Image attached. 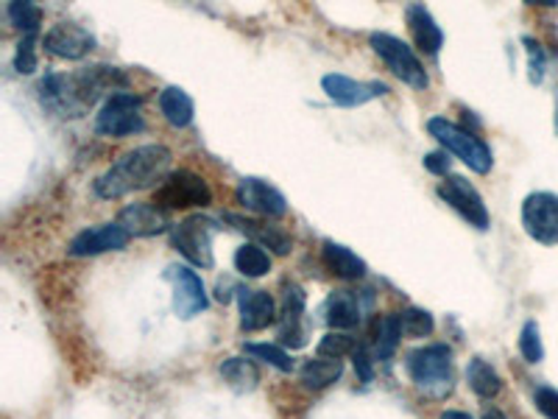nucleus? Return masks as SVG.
<instances>
[{
    "instance_id": "obj_23",
    "label": "nucleus",
    "mask_w": 558,
    "mask_h": 419,
    "mask_svg": "<svg viewBox=\"0 0 558 419\" xmlns=\"http://www.w3.org/2000/svg\"><path fill=\"white\" fill-rule=\"evenodd\" d=\"M159 109L166 115V121L171 123L173 129H184L193 123V115H196V107H193V98L184 93L182 87H166L159 93Z\"/></svg>"
},
{
    "instance_id": "obj_35",
    "label": "nucleus",
    "mask_w": 558,
    "mask_h": 419,
    "mask_svg": "<svg viewBox=\"0 0 558 419\" xmlns=\"http://www.w3.org/2000/svg\"><path fill=\"white\" fill-rule=\"evenodd\" d=\"M525 45H527V68H531V82L542 84V79H545V73H547L545 51H542V45L533 43L531 37H525Z\"/></svg>"
},
{
    "instance_id": "obj_16",
    "label": "nucleus",
    "mask_w": 558,
    "mask_h": 419,
    "mask_svg": "<svg viewBox=\"0 0 558 419\" xmlns=\"http://www.w3.org/2000/svg\"><path fill=\"white\" fill-rule=\"evenodd\" d=\"M45 51L59 59H82L96 48V37L76 23H59L43 39Z\"/></svg>"
},
{
    "instance_id": "obj_41",
    "label": "nucleus",
    "mask_w": 558,
    "mask_h": 419,
    "mask_svg": "<svg viewBox=\"0 0 558 419\" xmlns=\"http://www.w3.org/2000/svg\"><path fill=\"white\" fill-rule=\"evenodd\" d=\"M556 129H558V109H556Z\"/></svg>"
},
{
    "instance_id": "obj_9",
    "label": "nucleus",
    "mask_w": 558,
    "mask_h": 419,
    "mask_svg": "<svg viewBox=\"0 0 558 419\" xmlns=\"http://www.w3.org/2000/svg\"><path fill=\"white\" fill-rule=\"evenodd\" d=\"M522 227L533 241L556 247L558 243V196L556 193H531L522 202Z\"/></svg>"
},
{
    "instance_id": "obj_24",
    "label": "nucleus",
    "mask_w": 558,
    "mask_h": 419,
    "mask_svg": "<svg viewBox=\"0 0 558 419\" xmlns=\"http://www.w3.org/2000/svg\"><path fill=\"white\" fill-rule=\"evenodd\" d=\"M372 352L375 358L380 361H388V358L397 352L400 347V338H402V327H400V316L397 313H388V316L377 319L375 327H372Z\"/></svg>"
},
{
    "instance_id": "obj_30",
    "label": "nucleus",
    "mask_w": 558,
    "mask_h": 419,
    "mask_svg": "<svg viewBox=\"0 0 558 419\" xmlns=\"http://www.w3.org/2000/svg\"><path fill=\"white\" fill-rule=\"evenodd\" d=\"M9 20H12L14 26H17L20 32L28 37V34L39 32V23H43V12H39L34 3H28V0H14V3H9Z\"/></svg>"
},
{
    "instance_id": "obj_17",
    "label": "nucleus",
    "mask_w": 558,
    "mask_h": 419,
    "mask_svg": "<svg viewBox=\"0 0 558 419\" xmlns=\"http://www.w3.org/2000/svg\"><path fill=\"white\" fill-rule=\"evenodd\" d=\"M118 224H121L132 238L159 236V232H166V229L171 227V224H168V216L157 207V204H129L121 216H118Z\"/></svg>"
},
{
    "instance_id": "obj_37",
    "label": "nucleus",
    "mask_w": 558,
    "mask_h": 419,
    "mask_svg": "<svg viewBox=\"0 0 558 419\" xmlns=\"http://www.w3.org/2000/svg\"><path fill=\"white\" fill-rule=\"evenodd\" d=\"M533 400H536V408L545 414L547 419H558V392L550 386H539L536 394H533Z\"/></svg>"
},
{
    "instance_id": "obj_38",
    "label": "nucleus",
    "mask_w": 558,
    "mask_h": 419,
    "mask_svg": "<svg viewBox=\"0 0 558 419\" xmlns=\"http://www.w3.org/2000/svg\"><path fill=\"white\" fill-rule=\"evenodd\" d=\"M425 168L430 173H441V177H445V173L450 171V159H447L445 152H433L425 157Z\"/></svg>"
},
{
    "instance_id": "obj_26",
    "label": "nucleus",
    "mask_w": 558,
    "mask_h": 419,
    "mask_svg": "<svg viewBox=\"0 0 558 419\" xmlns=\"http://www.w3.org/2000/svg\"><path fill=\"white\" fill-rule=\"evenodd\" d=\"M466 381H470L472 392H475L477 397H483V400L497 397L502 388L500 375H497L495 369H492V363H486L483 358H472L470 369H466Z\"/></svg>"
},
{
    "instance_id": "obj_14",
    "label": "nucleus",
    "mask_w": 558,
    "mask_h": 419,
    "mask_svg": "<svg viewBox=\"0 0 558 419\" xmlns=\"http://www.w3.org/2000/svg\"><path fill=\"white\" fill-rule=\"evenodd\" d=\"M238 204H243L246 210L257 213L263 218H282L288 216V202L286 196L274 188V184L263 182L257 177H246L238 184Z\"/></svg>"
},
{
    "instance_id": "obj_33",
    "label": "nucleus",
    "mask_w": 558,
    "mask_h": 419,
    "mask_svg": "<svg viewBox=\"0 0 558 419\" xmlns=\"http://www.w3.org/2000/svg\"><path fill=\"white\" fill-rule=\"evenodd\" d=\"M520 352L527 363H539L545 358V347H542V333L536 322H525L520 333Z\"/></svg>"
},
{
    "instance_id": "obj_29",
    "label": "nucleus",
    "mask_w": 558,
    "mask_h": 419,
    "mask_svg": "<svg viewBox=\"0 0 558 419\" xmlns=\"http://www.w3.org/2000/svg\"><path fill=\"white\" fill-rule=\"evenodd\" d=\"M355 349H357V338H352L349 333H341V331L327 333V336L318 342V356L336 358V361H341V358L347 356H355Z\"/></svg>"
},
{
    "instance_id": "obj_3",
    "label": "nucleus",
    "mask_w": 558,
    "mask_h": 419,
    "mask_svg": "<svg viewBox=\"0 0 558 419\" xmlns=\"http://www.w3.org/2000/svg\"><path fill=\"white\" fill-rule=\"evenodd\" d=\"M405 369L413 386L430 397H447L456 386L452 349L447 344H427V347L411 349L405 356Z\"/></svg>"
},
{
    "instance_id": "obj_28",
    "label": "nucleus",
    "mask_w": 558,
    "mask_h": 419,
    "mask_svg": "<svg viewBox=\"0 0 558 419\" xmlns=\"http://www.w3.org/2000/svg\"><path fill=\"white\" fill-rule=\"evenodd\" d=\"M235 268L243 277H266L271 272V258L260 243H243L235 252Z\"/></svg>"
},
{
    "instance_id": "obj_20",
    "label": "nucleus",
    "mask_w": 558,
    "mask_h": 419,
    "mask_svg": "<svg viewBox=\"0 0 558 419\" xmlns=\"http://www.w3.org/2000/svg\"><path fill=\"white\" fill-rule=\"evenodd\" d=\"M324 316L332 331H352L363 319V302L355 291H332L324 306Z\"/></svg>"
},
{
    "instance_id": "obj_40",
    "label": "nucleus",
    "mask_w": 558,
    "mask_h": 419,
    "mask_svg": "<svg viewBox=\"0 0 558 419\" xmlns=\"http://www.w3.org/2000/svg\"><path fill=\"white\" fill-rule=\"evenodd\" d=\"M483 419H506V414L497 411V408H488V411L483 414Z\"/></svg>"
},
{
    "instance_id": "obj_19",
    "label": "nucleus",
    "mask_w": 558,
    "mask_h": 419,
    "mask_svg": "<svg viewBox=\"0 0 558 419\" xmlns=\"http://www.w3.org/2000/svg\"><path fill=\"white\" fill-rule=\"evenodd\" d=\"M238 306H241V327L246 333L266 331L268 324L277 322V306L266 291H246L238 294Z\"/></svg>"
},
{
    "instance_id": "obj_5",
    "label": "nucleus",
    "mask_w": 558,
    "mask_h": 419,
    "mask_svg": "<svg viewBox=\"0 0 558 419\" xmlns=\"http://www.w3.org/2000/svg\"><path fill=\"white\" fill-rule=\"evenodd\" d=\"M368 43H372L377 57L388 64V70H391L393 76L402 79L408 87L425 89L427 84H430L425 64H422V59L416 57V51H413L405 39L393 37V34H386V32H375L372 37H368Z\"/></svg>"
},
{
    "instance_id": "obj_32",
    "label": "nucleus",
    "mask_w": 558,
    "mask_h": 419,
    "mask_svg": "<svg viewBox=\"0 0 558 419\" xmlns=\"http://www.w3.org/2000/svg\"><path fill=\"white\" fill-rule=\"evenodd\" d=\"M246 352L252 358H257V361L271 363V367H277L279 372H291L293 369L291 356H288L282 347H277V344H246Z\"/></svg>"
},
{
    "instance_id": "obj_11",
    "label": "nucleus",
    "mask_w": 558,
    "mask_h": 419,
    "mask_svg": "<svg viewBox=\"0 0 558 419\" xmlns=\"http://www.w3.org/2000/svg\"><path fill=\"white\" fill-rule=\"evenodd\" d=\"M166 279L173 286V311L179 319H193L207 308V291L193 268L168 266Z\"/></svg>"
},
{
    "instance_id": "obj_7",
    "label": "nucleus",
    "mask_w": 558,
    "mask_h": 419,
    "mask_svg": "<svg viewBox=\"0 0 558 419\" xmlns=\"http://www.w3.org/2000/svg\"><path fill=\"white\" fill-rule=\"evenodd\" d=\"M154 204L162 213L166 210H191V207H207L213 204V191L198 173L193 171H177L166 177V182L159 184L154 193Z\"/></svg>"
},
{
    "instance_id": "obj_13",
    "label": "nucleus",
    "mask_w": 558,
    "mask_h": 419,
    "mask_svg": "<svg viewBox=\"0 0 558 419\" xmlns=\"http://www.w3.org/2000/svg\"><path fill=\"white\" fill-rule=\"evenodd\" d=\"M129 232L121 227V224H98V227H89L84 232H78L73 241H70L68 252L73 258H93V254L104 252H121L129 243Z\"/></svg>"
},
{
    "instance_id": "obj_36",
    "label": "nucleus",
    "mask_w": 558,
    "mask_h": 419,
    "mask_svg": "<svg viewBox=\"0 0 558 419\" xmlns=\"http://www.w3.org/2000/svg\"><path fill=\"white\" fill-rule=\"evenodd\" d=\"M355 372L357 378H361V383H372V378H375V367H372V358H375V352L366 347V344H357L355 349Z\"/></svg>"
},
{
    "instance_id": "obj_10",
    "label": "nucleus",
    "mask_w": 558,
    "mask_h": 419,
    "mask_svg": "<svg viewBox=\"0 0 558 419\" xmlns=\"http://www.w3.org/2000/svg\"><path fill=\"white\" fill-rule=\"evenodd\" d=\"M438 196L445 199L458 216L466 218L481 232H486L488 224H492L486 204H483V196L477 193L475 184H470L463 177H445V182L438 184Z\"/></svg>"
},
{
    "instance_id": "obj_31",
    "label": "nucleus",
    "mask_w": 558,
    "mask_h": 419,
    "mask_svg": "<svg viewBox=\"0 0 558 419\" xmlns=\"http://www.w3.org/2000/svg\"><path fill=\"white\" fill-rule=\"evenodd\" d=\"M397 316H400L402 336H411V338L430 336L433 327H436V322H433L430 313L422 311V308H405V311L397 313Z\"/></svg>"
},
{
    "instance_id": "obj_18",
    "label": "nucleus",
    "mask_w": 558,
    "mask_h": 419,
    "mask_svg": "<svg viewBox=\"0 0 558 419\" xmlns=\"http://www.w3.org/2000/svg\"><path fill=\"white\" fill-rule=\"evenodd\" d=\"M223 222L232 224L238 232H243V236L252 238V243H260L263 249L268 247L271 252H277V254L291 252L293 241L279 227H271V224H263V222H254V218H246V216H235V213H227V216H223Z\"/></svg>"
},
{
    "instance_id": "obj_12",
    "label": "nucleus",
    "mask_w": 558,
    "mask_h": 419,
    "mask_svg": "<svg viewBox=\"0 0 558 419\" xmlns=\"http://www.w3.org/2000/svg\"><path fill=\"white\" fill-rule=\"evenodd\" d=\"M305 288L296 283H282V306H279V344L291 349H302L307 344L305 327Z\"/></svg>"
},
{
    "instance_id": "obj_39",
    "label": "nucleus",
    "mask_w": 558,
    "mask_h": 419,
    "mask_svg": "<svg viewBox=\"0 0 558 419\" xmlns=\"http://www.w3.org/2000/svg\"><path fill=\"white\" fill-rule=\"evenodd\" d=\"M441 419H472L470 414H463V411H445L441 414Z\"/></svg>"
},
{
    "instance_id": "obj_34",
    "label": "nucleus",
    "mask_w": 558,
    "mask_h": 419,
    "mask_svg": "<svg viewBox=\"0 0 558 419\" xmlns=\"http://www.w3.org/2000/svg\"><path fill=\"white\" fill-rule=\"evenodd\" d=\"M37 34H28V37L20 39L17 45V53H14V68H17V73H23V76H28V73H34L37 70Z\"/></svg>"
},
{
    "instance_id": "obj_25",
    "label": "nucleus",
    "mask_w": 558,
    "mask_h": 419,
    "mask_svg": "<svg viewBox=\"0 0 558 419\" xmlns=\"http://www.w3.org/2000/svg\"><path fill=\"white\" fill-rule=\"evenodd\" d=\"M343 363L336 361V358H313V361H305V367L299 369V378L307 388H327L341 378Z\"/></svg>"
},
{
    "instance_id": "obj_27",
    "label": "nucleus",
    "mask_w": 558,
    "mask_h": 419,
    "mask_svg": "<svg viewBox=\"0 0 558 419\" xmlns=\"http://www.w3.org/2000/svg\"><path fill=\"white\" fill-rule=\"evenodd\" d=\"M221 378L235 388V392H254L260 383V372L246 358H227L221 363Z\"/></svg>"
},
{
    "instance_id": "obj_2",
    "label": "nucleus",
    "mask_w": 558,
    "mask_h": 419,
    "mask_svg": "<svg viewBox=\"0 0 558 419\" xmlns=\"http://www.w3.org/2000/svg\"><path fill=\"white\" fill-rule=\"evenodd\" d=\"M171 152L166 146H140L123 154L109 171L96 179V193L101 199H121L126 193L151 188L171 168Z\"/></svg>"
},
{
    "instance_id": "obj_6",
    "label": "nucleus",
    "mask_w": 558,
    "mask_h": 419,
    "mask_svg": "<svg viewBox=\"0 0 558 419\" xmlns=\"http://www.w3.org/2000/svg\"><path fill=\"white\" fill-rule=\"evenodd\" d=\"M218 232L216 222L207 216H191L182 224L171 227V243L177 252H182L193 266L209 268L216 263L213 258V236Z\"/></svg>"
},
{
    "instance_id": "obj_15",
    "label": "nucleus",
    "mask_w": 558,
    "mask_h": 419,
    "mask_svg": "<svg viewBox=\"0 0 558 419\" xmlns=\"http://www.w3.org/2000/svg\"><path fill=\"white\" fill-rule=\"evenodd\" d=\"M322 87L332 104L338 107H363L372 98L386 96L388 87L380 82H355V79L341 76V73H330L322 79Z\"/></svg>"
},
{
    "instance_id": "obj_8",
    "label": "nucleus",
    "mask_w": 558,
    "mask_h": 419,
    "mask_svg": "<svg viewBox=\"0 0 558 419\" xmlns=\"http://www.w3.org/2000/svg\"><path fill=\"white\" fill-rule=\"evenodd\" d=\"M96 129L107 137H126V134H137L146 129L143 121V104L134 93H118V96L107 98L101 112L96 115Z\"/></svg>"
},
{
    "instance_id": "obj_21",
    "label": "nucleus",
    "mask_w": 558,
    "mask_h": 419,
    "mask_svg": "<svg viewBox=\"0 0 558 419\" xmlns=\"http://www.w3.org/2000/svg\"><path fill=\"white\" fill-rule=\"evenodd\" d=\"M405 14H408V26H411V34L413 39H416L418 48H422L425 53H430V57H436L438 48L445 45V34H441V28L436 26L433 14L427 12L425 7H418V3L408 7Z\"/></svg>"
},
{
    "instance_id": "obj_4",
    "label": "nucleus",
    "mask_w": 558,
    "mask_h": 419,
    "mask_svg": "<svg viewBox=\"0 0 558 419\" xmlns=\"http://www.w3.org/2000/svg\"><path fill=\"white\" fill-rule=\"evenodd\" d=\"M427 132H430L447 152H452L461 163H466L475 173H488L492 166H495L492 148H488L477 134L466 132V129H461L458 123L447 121V118H430V121H427Z\"/></svg>"
},
{
    "instance_id": "obj_22",
    "label": "nucleus",
    "mask_w": 558,
    "mask_h": 419,
    "mask_svg": "<svg viewBox=\"0 0 558 419\" xmlns=\"http://www.w3.org/2000/svg\"><path fill=\"white\" fill-rule=\"evenodd\" d=\"M322 258H324V266L330 268V272L341 279H361L363 274H366V263H363L352 249L341 247V243L324 241Z\"/></svg>"
},
{
    "instance_id": "obj_1",
    "label": "nucleus",
    "mask_w": 558,
    "mask_h": 419,
    "mask_svg": "<svg viewBox=\"0 0 558 419\" xmlns=\"http://www.w3.org/2000/svg\"><path fill=\"white\" fill-rule=\"evenodd\" d=\"M126 87V76L118 68H107V64H93V68H82L70 76H59L51 73L39 82V104L48 112H53L62 121H76L84 118L87 109L104 96H118Z\"/></svg>"
}]
</instances>
